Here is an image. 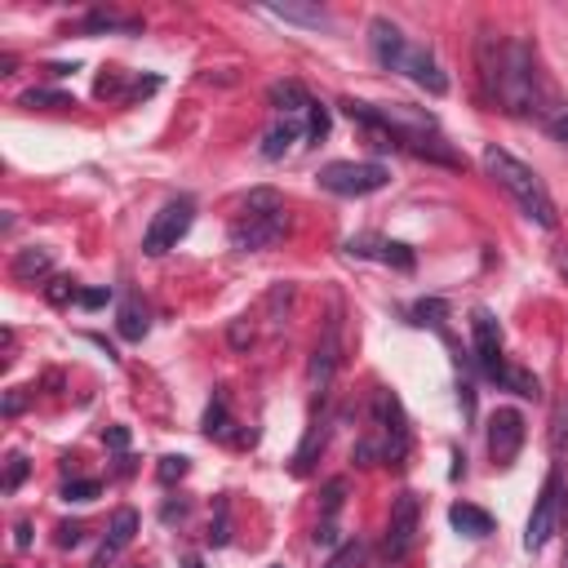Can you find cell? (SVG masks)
<instances>
[{"mask_svg": "<svg viewBox=\"0 0 568 568\" xmlns=\"http://www.w3.org/2000/svg\"><path fill=\"white\" fill-rule=\"evenodd\" d=\"M342 488H346V484H342V479H333V484H328V488H324V510H328V515H333V510H337V506H342Z\"/></svg>", "mask_w": 568, "mask_h": 568, "instance_id": "32", "label": "cell"}, {"mask_svg": "<svg viewBox=\"0 0 568 568\" xmlns=\"http://www.w3.org/2000/svg\"><path fill=\"white\" fill-rule=\"evenodd\" d=\"M204 435H226V395L217 390L209 413H204Z\"/></svg>", "mask_w": 568, "mask_h": 568, "instance_id": "24", "label": "cell"}, {"mask_svg": "<svg viewBox=\"0 0 568 568\" xmlns=\"http://www.w3.org/2000/svg\"><path fill=\"white\" fill-rule=\"evenodd\" d=\"M115 328H120V337H129V342H142V337H146V328H151V320H146V306H142L138 297H124V302H120V320H115Z\"/></svg>", "mask_w": 568, "mask_h": 568, "instance_id": "19", "label": "cell"}, {"mask_svg": "<svg viewBox=\"0 0 568 568\" xmlns=\"http://www.w3.org/2000/svg\"><path fill=\"white\" fill-rule=\"evenodd\" d=\"M417 524H422V497L404 488V493H399V497L390 501V519H386V541H382L386 559H404V555L413 550V541H417Z\"/></svg>", "mask_w": 568, "mask_h": 568, "instance_id": "7", "label": "cell"}, {"mask_svg": "<svg viewBox=\"0 0 568 568\" xmlns=\"http://www.w3.org/2000/svg\"><path fill=\"white\" fill-rule=\"evenodd\" d=\"M191 222H195V200H191V195L169 200V204L151 217V226H146V235H142V253H146V257H160V253L178 248V240L191 231Z\"/></svg>", "mask_w": 568, "mask_h": 568, "instance_id": "4", "label": "cell"}, {"mask_svg": "<svg viewBox=\"0 0 568 568\" xmlns=\"http://www.w3.org/2000/svg\"><path fill=\"white\" fill-rule=\"evenodd\" d=\"M386 182H390V173L377 160H333L320 169V186L333 195H373Z\"/></svg>", "mask_w": 568, "mask_h": 568, "instance_id": "3", "label": "cell"}, {"mask_svg": "<svg viewBox=\"0 0 568 568\" xmlns=\"http://www.w3.org/2000/svg\"><path fill=\"white\" fill-rule=\"evenodd\" d=\"M27 470H31V462H27L22 453H13V457H9V470H4V484H0V488H4V493H18V484L27 479Z\"/></svg>", "mask_w": 568, "mask_h": 568, "instance_id": "28", "label": "cell"}, {"mask_svg": "<svg viewBox=\"0 0 568 568\" xmlns=\"http://www.w3.org/2000/svg\"><path fill=\"white\" fill-rule=\"evenodd\" d=\"M271 18H284V22H302V27H324L328 13L320 4H266Z\"/></svg>", "mask_w": 568, "mask_h": 568, "instance_id": "20", "label": "cell"}, {"mask_svg": "<svg viewBox=\"0 0 568 568\" xmlns=\"http://www.w3.org/2000/svg\"><path fill=\"white\" fill-rule=\"evenodd\" d=\"M470 337H475V359H479V368H484L488 377H501L506 359H501V328H497L493 311L475 306V315H470Z\"/></svg>", "mask_w": 568, "mask_h": 568, "instance_id": "10", "label": "cell"}, {"mask_svg": "<svg viewBox=\"0 0 568 568\" xmlns=\"http://www.w3.org/2000/svg\"><path fill=\"white\" fill-rule=\"evenodd\" d=\"M484 173L515 200V209L528 217V222H537V226H555L559 222V213H555V200H550V191H546V182L519 160V155H510L506 146H497V142H488L484 146Z\"/></svg>", "mask_w": 568, "mask_h": 568, "instance_id": "2", "label": "cell"}, {"mask_svg": "<svg viewBox=\"0 0 568 568\" xmlns=\"http://www.w3.org/2000/svg\"><path fill=\"white\" fill-rule=\"evenodd\" d=\"M209 541H213V546H222V541H226V501H217V528L209 532Z\"/></svg>", "mask_w": 568, "mask_h": 568, "instance_id": "34", "label": "cell"}, {"mask_svg": "<svg viewBox=\"0 0 568 568\" xmlns=\"http://www.w3.org/2000/svg\"><path fill=\"white\" fill-rule=\"evenodd\" d=\"M359 564H364V541L355 537V541H342V546L328 555L324 568H359Z\"/></svg>", "mask_w": 568, "mask_h": 568, "instance_id": "23", "label": "cell"}, {"mask_svg": "<svg viewBox=\"0 0 568 568\" xmlns=\"http://www.w3.org/2000/svg\"><path fill=\"white\" fill-rule=\"evenodd\" d=\"M479 67H484V84L488 93L510 111V115H550V84L541 75L537 49L528 40H501L493 53V40L479 44Z\"/></svg>", "mask_w": 568, "mask_h": 568, "instance_id": "1", "label": "cell"}, {"mask_svg": "<svg viewBox=\"0 0 568 568\" xmlns=\"http://www.w3.org/2000/svg\"><path fill=\"white\" fill-rule=\"evenodd\" d=\"M501 386H510L515 395H528V399H537L541 395V386H537V377L532 373H524V368H501V377H497Z\"/></svg>", "mask_w": 568, "mask_h": 568, "instance_id": "22", "label": "cell"}, {"mask_svg": "<svg viewBox=\"0 0 568 568\" xmlns=\"http://www.w3.org/2000/svg\"><path fill=\"white\" fill-rule=\"evenodd\" d=\"M399 71L413 80V84H422L426 93H448V75L439 71V62H435V53L426 49V44H408L404 49V58H399Z\"/></svg>", "mask_w": 568, "mask_h": 568, "instance_id": "12", "label": "cell"}, {"mask_svg": "<svg viewBox=\"0 0 568 568\" xmlns=\"http://www.w3.org/2000/svg\"><path fill=\"white\" fill-rule=\"evenodd\" d=\"M102 439H106L111 448H120V453L129 448V430H124V426H106V430H102Z\"/></svg>", "mask_w": 568, "mask_h": 568, "instance_id": "31", "label": "cell"}, {"mask_svg": "<svg viewBox=\"0 0 568 568\" xmlns=\"http://www.w3.org/2000/svg\"><path fill=\"white\" fill-rule=\"evenodd\" d=\"M49 266H53V253H49V248H40V244H31V248H18V253H13L9 275H13L18 284H36Z\"/></svg>", "mask_w": 568, "mask_h": 568, "instance_id": "14", "label": "cell"}, {"mask_svg": "<svg viewBox=\"0 0 568 568\" xmlns=\"http://www.w3.org/2000/svg\"><path fill=\"white\" fill-rule=\"evenodd\" d=\"M186 568H204V564H200V559H191V564H186Z\"/></svg>", "mask_w": 568, "mask_h": 568, "instance_id": "38", "label": "cell"}, {"mask_svg": "<svg viewBox=\"0 0 568 568\" xmlns=\"http://www.w3.org/2000/svg\"><path fill=\"white\" fill-rule=\"evenodd\" d=\"M541 124H546V133H550V138L568 142V102H555V106H550V115H546Z\"/></svg>", "mask_w": 568, "mask_h": 568, "instance_id": "26", "label": "cell"}, {"mask_svg": "<svg viewBox=\"0 0 568 568\" xmlns=\"http://www.w3.org/2000/svg\"><path fill=\"white\" fill-rule=\"evenodd\" d=\"M373 413L382 422V462H404V453H408V426H404L399 399L390 390H377L373 395Z\"/></svg>", "mask_w": 568, "mask_h": 568, "instance_id": "8", "label": "cell"}, {"mask_svg": "<svg viewBox=\"0 0 568 568\" xmlns=\"http://www.w3.org/2000/svg\"><path fill=\"white\" fill-rule=\"evenodd\" d=\"M324 133H328V111L320 102H311L306 106V142H320Z\"/></svg>", "mask_w": 568, "mask_h": 568, "instance_id": "25", "label": "cell"}, {"mask_svg": "<svg viewBox=\"0 0 568 568\" xmlns=\"http://www.w3.org/2000/svg\"><path fill=\"white\" fill-rule=\"evenodd\" d=\"M359 253H373V257H382V262H390L399 271H413V253L404 244H395V240H377V248H359Z\"/></svg>", "mask_w": 568, "mask_h": 568, "instance_id": "21", "label": "cell"}, {"mask_svg": "<svg viewBox=\"0 0 568 568\" xmlns=\"http://www.w3.org/2000/svg\"><path fill=\"white\" fill-rule=\"evenodd\" d=\"M266 98H271V106L284 111V115H297V111L311 106V98H306V89H302L297 80H275V84L266 89Z\"/></svg>", "mask_w": 568, "mask_h": 568, "instance_id": "18", "label": "cell"}, {"mask_svg": "<svg viewBox=\"0 0 568 568\" xmlns=\"http://www.w3.org/2000/svg\"><path fill=\"white\" fill-rule=\"evenodd\" d=\"M284 231H288V213L284 209H275V213H240V222H231V248L257 253V248L280 244Z\"/></svg>", "mask_w": 568, "mask_h": 568, "instance_id": "6", "label": "cell"}, {"mask_svg": "<svg viewBox=\"0 0 568 568\" xmlns=\"http://www.w3.org/2000/svg\"><path fill=\"white\" fill-rule=\"evenodd\" d=\"M98 493H102V484H98V479H75V484H67V488H62V497H67V501H93Z\"/></svg>", "mask_w": 568, "mask_h": 568, "instance_id": "29", "label": "cell"}, {"mask_svg": "<svg viewBox=\"0 0 568 568\" xmlns=\"http://www.w3.org/2000/svg\"><path fill=\"white\" fill-rule=\"evenodd\" d=\"M80 524H58V546H80Z\"/></svg>", "mask_w": 568, "mask_h": 568, "instance_id": "33", "label": "cell"}, {"mask_svg": "<svg viewBox=\"0 0 568 568\" xmlns=\"http://www.w3.org/2000/svg\"><path fill=\"white\" fill-rule=\"evenodd\" d=\"M186 475V457H160V479H182Z\"/></svg>", "mask_w": 568, "mask_h": 568, "instance_id": "30", "label": "cell"}, {"mask_svg": "<svg viewBox=\"0 0 568 568\" xmlns=\"http://www.w3.org/2000/svg\"><path fill=\"white\" fill-rule=\"evenodd\" d=\"M524 448V413L519 408H493L488 417V453L497 466H510Z\"/></svg>", "mask_w": 568, "mask_h": 568, "instance_id": "9", "label": "cell"}, {"mask_svg": "<svg viewBox=\"0 0 568 568\" xmlns=\"http://www.w3.org/2000/svg\"><path fill=\"white\" fill-rule=\"evenodd\" d=\"M13 541H18V546H22V550H27V546H31V524H27V519H18V537H13Z\"/></svg>", "mask_w": 568, "mask_h": 568, "instance_id": "37", "label": "cell"}, {"mask_svg": "<svg viewBox=\"0 0 568 568\" xmlns=\"http://www.w3.org/2000/svg\"><path fill=\"white\" fill-rule=\"evenodd\" d=\"M559 510H564V479H559V470H550L546 484H541V493H537V501H532L528 532H524V550H541V546L555 537Z\"/></svg>", "mask_w": 568, "mask_h": 568, "instance_id": "5", "label": "cell"}, {"mask_svg": "<svg viewBox=\"0 0 568 568\" xmlns=\"http://www.w3.org/2000/svg\"><path fill=\"white\" fill-rule=\"evenodd\" d=\"M133 532H138V510H129V506H120L115 515H111V528H106V537H102V550H98V568L106 564V559H115L129 541H133Z\"/></svg>", "mask_w": 568, "mask_h": 568, "instance_id": "13", "label": "cell"}, {"mask_svg": "<svg viewBox=\"0 0 568 568\" xmlns=\"http://www.w3.org/2000/svg\"><path fill=\"white\" fill-rule=\"evenodd\" d=\"M106 297H111V293H106V288H89V293H80V297H75V302H84V306H102V302H106Z\"/></svg>", "mask_w": 568, "mask_h": 568, "instance_id": "35", "label": "cell"}, {"mask_svg": "<svg viewBox=\"0 0 568 568\" xmlns=\"http://www.w3.org/2000/svg\"><path fill=\"white\" fill-rule=\"evenodd\" d=\"M22 404H27V395H22V390H9V395H4V413H9V417H13Z\"/></svg>", "mask_w": 568, "mask_h": 568, "instance_id": "36", "label": "cell"}, {"mask_svg": "<svg viewBox=\"0 0 568 568\" xmlns=\"http://www.w3.org/2000/svg\"><path fill=\"white\" fill-rule=\"evenodd\" d=\"M297 138H302V124H297L293 115H284L280 124H271V129L262 133V155H266V160H280Z\"/></svg>", "mask_w": 568, "mask_h": 568, "instance_id": "17", "label": "cell"}, {"mask_svg": "<svg viewBox=\"0 0 568 568\" xmlns=\"http://www.w3.org/2000/svg\"><path fill=\"white\" fill-rule=\"evenodd\" d=\"M22 106H71V98L53 93V89H31V93H22Z\"/></svg>", "mask_w": 568, "mask_h": 568, "instance_id": "27", "label": "cell"}, {"mask_svg": "<svg viewBox=\"0 0 568 568\" xmlns=\"http://www.w3.org/2000/svg\"><path fill=\"white\" fill-rule=\"evenodd\" d=\"M333 368H337V320H328L324 342L315 346V359H311V382L324 390V386H328V377H333Z\"/></svg>", "mask_w": 568, "mask_h": 568, "instance_id": "15", "label": "cell"}, {"mask_svg": "<svg viewBox=\"0 0 568 568\" xmlns=\"http://www.w3.org/2000/svg\"><path fill=\"white\" fill-rule=\"evenodd\" d=\"M413 40L390 22V18H373L368 22V49H373V58H377V67H386V71H399V58H404V49H408Z\"/></svg>", "mask_w": 568, "mask_h": 568, "instance_id": "11", "label": "cell"}, {"mask_svg": "<svg viewBox=\"0 0 568 568\" xmlns=\"http://www.w3.org/2000/svg\"><path fill=\"white\" fill-rule=\"evenodd\" d=\"M448 524H453L457 532H466V537H488V532H493V515L479 510V506H470V501H457V506L448 510Z\"/></svg>", "mask_w": 568, "mask_h": 568, "instance_id": "16", "label": "cell"}]
</instances>
